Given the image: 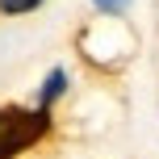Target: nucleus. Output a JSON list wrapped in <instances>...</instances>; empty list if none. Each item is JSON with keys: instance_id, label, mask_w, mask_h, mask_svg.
Masks as SVG:
<instances>
[{"instance_id": "20e7f679", "label": "nucleus", "mask_w": 159, "mask_h": 159, "mask_svg": "<svg viewBox=\"0 0 159 159\" xmlns=\"http://www.w3.org/2000/svg\"><path fill=\"white\" fill-rule=\"evenodd\" d=\"M92 4L101 8V13H113V17H117V13H126V8H130V0H92Z\"/></svg>"}, {"instance_id": "f03ea898", "label": "nucleus", "mask_w": 159, "mask_h": 159, "mask_svg": "<svg viewBox=\"0 0 159 159\" xmlns=\"http://www.w3.org/2000/svg\"><path fill=\"white\" fill-rule=\"evenodd\" d=\"M63 88H67V71H63V67H55V71L46 75V84H42V109H50V101H59Z\"/></svg>"}, {"instance_id": "f257e3e1", "label": "nucleus", "mask_w": 159, "mask_h": 159, "mask_svg": "<svg viewBox=\"0 0 159 159\" xmlns=\"http://www.w3.org/2000/svg\"><path fill=\"white\" fill-rule=\"evenodd\" d=\"M50 130L46 109H21V105H4L0 109V159L21 155L25 147H34Z\"/></svg>"}, {"instance_id": "7ed1b4c3", "label": "nucleus", "mask_w": 159, "mask_h": 159, "mask_svg": "<svg viewBox=\"0 0 159 159\" xmlns=\"http://www.w3.org/2000/svg\"><path fill=\"white\" fill-rule=\"evenodd\" d=\"M42 0H0V13H8V17H21V13H34Z\"/></svg>"}]
</instances>
